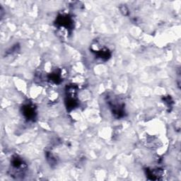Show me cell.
Segmentation results:
<instances>
[{
    "instance_id": "1",
    "label": "cell",
    "mask_w": 181,
    "mask_h": 181,
    "mask_svg": "<svg viewBox=\"0 0 181 181\" xmlns=\"http://www.w3.org/2000/svg\"><path fill=\"white\" fill-rule=\"evenodd\" d=\"M24 114L28 119L34 118L35 115L34 108L30 106H26L24 108Z\"/></svg>"
}]
</instances>
